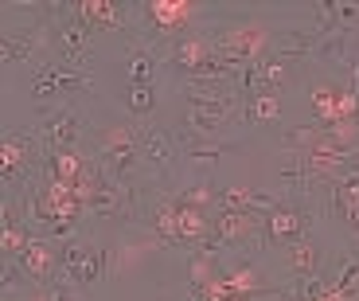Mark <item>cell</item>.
Instances as JSON below:
<instances>
[{
	"mask_svg": "<svg viewBox=\"0 0 359 301\" xmlns=\"http://www.w3.org/2000/svg\"><path fill=\"white\" fill-rule=\"evenodd\" d=\"M43 47V32L39 27H24V32H8L4 36V67H16V63H27L36 59V51Z\"/></svg>",
	"mask_w": 359,
	"mask_h": 301,
	"instance_id": "obj_17",
	"label": "cell"
},
{
	"mask_svg": "<svg viewBox=\"0 0 359 301\" xmlns=\"http://www.w3.org/2000/svg\"><path fill=\"white\" fill-rule=\"evenodd\" d=\"M215 55L226 59L234 67H250L266 55H273V36H269V27L258 24V20H246V24L231 27L223 36L215 39Z\"/></svg>",
	"mask_w": 359,
	"mask_h": 301,
	"instance_id": "obj_1",
	"label": "cell"
},
{
	"mask_svg": "<svg viewBox=\"0 0 359 301\" xmlns=\"http://www.w3.org/2000/svg\"><path fill=\"white\" fill-rule=\"evenodd\" d=\"M234 109H238V98H234L231 86H191L188 126L196 137H211Z\"/></svg>",
	"mask_w": 359,
	"mask_h": 301,
	"instance_id": "obj_2",
	"label": "cell"
},
{
	"mask_svg": "<svg viewBox=\"0 0 359 301\" xmlns=\"http://www.w3.org/2000/svg\"><path fill=\"white\" fill-rule=\"evenodd\" d=\"M0 243H4V255H8V258H20V255H24V246L32 243V235H27L24 227H16L12 211H4V231H0Z\"/></svg>",
	"mask_w": 359,
	"mask_h": 301,
	"instance_id": "obj_21",
	"label": "cell"
},
{
	"mask_svg": "<svg viewBox=\"0 0 359 301\" xmlns=\"http://www.w3.org/2000/svg\"><path fill=\"white\" fill-rule=\"evenodd\" d=\"M184 156H191V161H219V156H223V145H215V141H211V137H196V141H191L188 149H184Z\"/></svg>",
	"mask_w": 359,
	"mask_h": 301,
	"instance_id": "obj_23",
	"label": "cell"
},
{
	"mask_svg": "<svg viewBox=\"0 0 359 301\" xmlns=\"http://www.w3.org/2000/svg\"><path fill=\"white\" fill-rule=\"evenodd\" d=\"M285 262L297 278H313V274L320 270V250H316L313 239H297V243L285 246Z\"/></svg>",
	"mask_w": 359,
	"mask_h": 301,
	"instance_id": "obj_18",
	"label": "cell"
},
{
	"mask_svg": "<svg viewBox=\"0 0 359 301\" xmlns=\"http://www.w3.org/2000/svg\"><path fill=\"white\" fill-rule=\"evenodd\" d=\"M102 153L109 161V176L117 180H129L137 173V164L144 161L141 153V133H133L129 126H117V129H106L102 133Z\"/></svg>",
	"mask_w": 359,
	"mask_h": 301,
	"instance_id": "obj_4",
	"label": "cell"
},
{
	"mask_svg": "<svg viewBox=\"0 0 359 301\" xmlns=\"http://www.w3.org/2000/svg\"><path fill=\"white\" fill-rule=\"evenodd\" d=\"M262 239L266 243H278V246H289L297 239H309V215L293 203H273L262 219Z\"/></svg>",
	"mask_w": 359,
	"mask_h": 301,
	"instance_id": "obj_7",
	"label": "cell"
},
{
	"mask_svg": "<svg viewBox=\"0 0 359 301\" xmlns=\"http://www.w3.org/2000/svg\"><path fill=\"white\" fill-rule=\"evenodd\" d=\"M289 71H293V67H289L285 59L266 55V59H258V63L243 67L238 86H246V91H254V94H269V91H278L281 82H289Z\"/></svg>",
	"mask_w": 359,
	"mask_h": 301,
	"instance_id": "obj_12",
	"label": "cell"
},
{
	"mask_svg": "<svg viewBox=\"0 0 359 301\" xmlns=\"http://www.w3.org/2000/svg\"><path fill=\"white\" fill-rule=\"evenodd\" d=\"M43 145L47 153H67V149H79L82 141V118L74 114V109H55V114H47L43 118Z\"/></svg>",
	"mask_w": 359,
	"mask_h": 301,
	"instance_id": "obj_11",
	"label": "cell"
},
{
	"mask_svg": "<svg viewBox=\"0 0 359 301\" xmlns=\"http://www.w3.org/2000/svg\"><path fill=\"white\" fill-rule=\"evenodd\" d=\"M32 133H4V145H0V176L4 180H16L20 173L32 161Z\"/></svg>",
	"mask_w": 359,
	"mask_h": 301,
	"instance_id": "obj_16",
	"label": "cell"
},
{
	"mask_svg": "<svg viewBox=\"0 0 359 301\" xmlns=\"http://www.w3.org/2000/svg\"><path fill=\"white\" fill-rule=\"evenodd\" d=\"M199 12H203V4H196V0H149L144 4V20L161 36H184L199 20Z\"/></svg>",
	"mask_w": 359,
	"mask_h": 301,
	"instance_id": "obj_5",
	"label": "cell"
},
{
	"mask_svg": "<svg viewBox=\"0 0 359 301\" xmlns=\"http://www.w3.org/2000/svg\"><path fill=\"white\" fill-rule=\"evenodd\" d=\"M211 235H215L219 246H243L254 235H262V219H258V211L219 208V211H211Z\"/></svg>",
	"mask_w": 359,
	"mask_h": 301,
	"instance_id": "obj_8",
	"label": "cell"
},
{
	"mask_svg": "<svg viewBox=\"0 0 359 301\" xmlns=\"http://www.w3.org/2000/svg\"><path fill=\"white\" fill-rule=\"evenodd\" d=\"M59 270H67V282H71V286H90V282H98L102 274L109 270V262H106V250H102V246L74 243V239H71V243L63 246Z\"/></svg>",
	"mask_w": 359,
	"mask_h": 301,
	"instance_id": "obj_6",
	"label": "cell"
},
{
	"mask_svg": "<svg viewBox=\"0 0 359 301\" xmlns=\"http://www.w3.org/2000/svg\"><path fill=\"white\" fill-rule=\"evenodd\" d=\"M27 301H55V297H51V286H39V290L32 293V297H27Z\"/></svg>",
	"mask_w": 359,
	"mask_h": 301,
	"instance_id": "obj_26",
	"label": "cell"
},
{
	"mask_svg": "<svg viewBox=\"0 0 359 301\" xmlns=\"http://www.w3.org/2000/svg\"><path fill=\"white\" fill-rule=\"evenodd\" d=\"M129 79H133V86H153V79H156V63L149 59V55L137 51L133 59H129Z\"/></svg>",
	"mask_w": 359,
	"mask_h": 301,
	"instance_id": "obj_22",
	"label": "cell"
},
{
	"mask_svg": "<svg viewBox=\"0 0 359 301\" xmlns=\"http://www.w3.org/2000/svg\"><path fill=\"white\" fill-rule=\"evenodd\" d=\"M59 258H63V250H55L47 239H36V235H32V243L24 246V255H20L16 262H20V270H27L36 282L51 286V278L59 274Z\"/></svg>",
	"mask_w": 359,
	"mask_h": 301,
	"instance_id": "obj_13",
	"label": "cell"
},
{
	"mask_svg": "<svg viewBox=\"0 0 359 301\" xmlns=\"http://www.w3.org/2000/svg\"><path fill=\"white\" fill-rule=\"evenodd\" d=\"M313 102V114H316V126H344V121H355L359 118V86L348 82V86H316L309 94Z\"/></svg>",
	"mask_w": 359,
	"mask_h": 301,
	"instance_id": "obj_3",
	"label": "cell"
},
{
	"mask_svg": "<svg viewBox=\"0 0 359 301\" xmlns=\"http://www.w3.org/2000/svg\"><path fill=\"white\" fill-rule=\"evenodd\" d=\"M172 63L180 67V71H188L196 74L199 67H207L211 59H215V39H207V36H191V39H180L176 47H172L168 55Z\"/></svg>",
	"mask_w": 359,
	"mask_h": 301,
	"instance_id": "obj_15",
	"label": "cell"
},
{
	"mask_svg": "<svg viewBox=\"0 0 359 301\" xmlns=\"http://www.w3.org/2000/svg\"><path fill=\"white\" fill-rule=\"evenodd\" d=\"M90 86V79L86 74H79V71H71V67H63V63H55V67H43V71L32 79V86H27V94L36 102H51L55 94H63V91H86Z\"/></svg>",
	"mask_w": 359,
	"mask_h": 301,
	"instance_id": "obj_10",
	"label": "cell"
},
{
	"mask_svg": "<svg viewBox=\"0 0 359 301\" xmlns=\"http://www.w3.org/2000/svg\"><path fill=\"white\" fill-rule=\"evenodd\" d=\"M51 297H55V301H74V297H71V290H67V286H51Z\"/></svg>",
	"mask_w": 359,
	"mask_h": 301,
	"instance_id": "obj_25",
	"label": "cell"
},
{
	"mask_svg": "<svg viewBox=\"0 0 359 301\" xmlns=\"http://www.w3.org/2000/svg\"><path fill=\"white\" fill-rule=\"evenodd\" d=\"M355 126H359V118H355Z\"/></svg>",
	"mask_w": 359,
	"mask_h": 301,
	"instance_id": "obj_27",
	"label": "cell"
},
{
	"mask_svg": "<svg viewBox=\"0 0 359 301\" xmlns=\"http://www.w3.org/2000/svg\"><path fill=\"white\" fill-rule=\"evenodd\" d=\"M51 27H55V47H59V55H63V67L82 63V59L94 55V39H90L94 27H86L79 16H74V4H71V20H55Z\"/></svg>",
	"mask_w": 359,
	"mask_h": 301,
	"instance_id": "obj_9",
	"label": "cell"
},
{
	"mask_svg": "<svg viewBox=\"0 0 359 301\" xmlns=\"http://www.w3.org/2000/svg\"><path fill=\"white\" fill-rule=\"evenodd\" d=\"M281 114V98L278 91H269V94H250L246 98V126H266V121H273Z\"/></svg>",
	"mask_w": 359,
	"mask_h": 301,
	"instance_id": "obj_20",
	"label": "cell"
},
{
	"mask_svg": "<svg viewBox=\"0 0 359 301\" xmlns=\"http://www.w3.org/2000/svg\"><path fill=\"white\" fill-rule=\"evenodd\" d=\"M74 16L86 27H102V32H117V27L129 24L126 4H114V0H79L74 4Z\"/></svg>",
	"mask_w": 359,
	"mask_h": 301,
	"instance_id": "obj_14",
	"label": "cell"
},
{
	"mask_svg": "<svg viewBox=\"0 0 359 301\" xmlns=\"http://www.w3.org/2000/svg\"><path fill=\"white\" fill-rule=\"evenodd\" d=\"M141 153H144V161H153L156 168H164V164L176 161L180 145L172 141L168 133H161V129H144L141 133Z\"/></svg>",
	"mask_w": 359,
	"mask_h": 301,
	"instance_id": "obj_19",
	"label": "cell"
},
{
	"mask_svg": "<svg viewBox=\"0 0 359 301\" xmlns=\"http://www.w3.org/2000/svg\"><path fill=\"white\" fill-rule=\"evenodd\" d=\"M129 109H133L137 118H149L153 114V86H133L129 91Z\"/></svg>",
	"mask_w": 359,
	"mask_h": 301,
	"instance_id": "obj_24",
	"label": "cell"
}]
</instances>
